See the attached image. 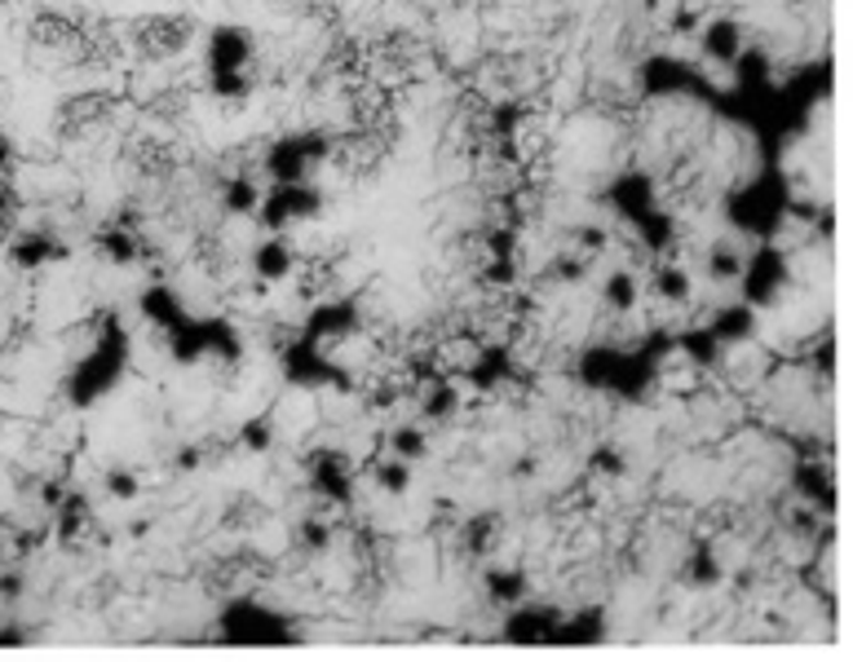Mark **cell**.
Wrapping results in <instances>:
<instances>
[{"label":"cell","mask_w":853,"mask_h":662,"mask_svg":"<svg viewBox=\"0 0 853 662\" xmlns=\"http://www.w3.org/2000/svg\"><path fill=\"white\" fill-rule=\"evenodd\" d=\"M738 287H743V300H748L752 309L779 305L787 296V287H792V252L779 248V244H766L752 257H743Z\"/></svg>","instance_id":"1"},{"label":"cell","mask_w":853,"mask_h":662,"mask_svg":"<svg viewBox=\"0 0 853 662\" xmlns=\"http://www.w3.org/2000/svg\"><path fill=\"white\" fill-rule=\"evenodd\" d=\"M372 486L381 490V495H407V486H411V460H402V456H394V451H381L376 460H372Z\"/></svg>","instance_id":"2"},{"label":"cell","mask_w":853,"mask_h":662,"mask_svg":"<svg viewBox=\"0 0 853 662\" xmlns=\"http://www.w3.org/2000/svg\"><path fill=\"white\" fill-rule=\"evenodd\" d=\"M651 287H655L659 305H686L690 292H694V279H690V270L681 261H664L655 270V279H651Z\"/></svg>","instance_id":"3"},{"label":"cell","mask_w":853,"mask_h":662,"mask_svg":"<svg viewBox=\"0 0 853 662\" xmlns=\"http://www.w3.org/2000/svg\"><path fill=\"white\" fill-rule=\"evenodd\" d=\"M487 596L495 605H522L526 601V575L517 566H495L487 575Z\"/></svg>","instance_id":"4"}]
</instances>
